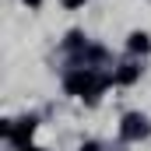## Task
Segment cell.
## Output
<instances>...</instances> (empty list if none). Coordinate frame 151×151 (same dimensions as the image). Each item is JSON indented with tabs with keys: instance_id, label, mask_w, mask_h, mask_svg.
<instances>
[{
	"instance_id": "cell-1",
	"label": "cell",
	"mask_w": 151,
	"mask_h": 151,
	"mask_svg": "<svg viewBox=\"0 0 151 151\" xmlns=\"http://www.w3.org/2000/svg\"><path fill=\"white\" fill-rule=\"evenodd\" d=\"M148 116L141 113H127L123 116V123H119V137L123 141H141V137H148Z\"/></svg>"
},
{
	"instance_id": "cell-2",
	"label": "cell",
	"mask_w": 151,
	"mask_h": 151,
	"mask_svg": "<svg viewBox=\"0 0 151 151\" xmlns=\"http://www.w3.org/2000/svg\"><path fill=\"white\" fill-rule=\"evenodd\" d=\"M32 134H35V116H25V119H11V134H7V141L14 144L18 151L28 148V141H32Z\"/></svg>"
},
{
	"instance_id": "cell-3",
	"label": "cell",
	"mask_w": 151,
	"mask_h": 151,
	"mask_svg": "<svg viewBox=\"0 0 151 151\" xmlns=\"http://www.w3.org/2000/svg\"><path fill=\"white\" fill-rule=\"evenodd\" d=\"M137 77H141V67H137V63H123V67L113 74V81L116 84H134Z\"/></svg>"
},
{
	"instance_id": "cell-4",
	"label": "cell",
	"mask_w": 151,
	"mask_h": 151,
	"mask_svg": "<svg viewBox=\"0 0 151 151\" xmlns=\"http://www.w3.org/2000/svg\"><path fill=\"white\" fill-rule=\"evenodd\" d=\"M127 49H130V53H148V49H151L148 32H130V39H127Z\"/></svg>"
},
{
	"instance_id": "cell-5",
	"label": "cell",
	"mask_w": 151,
	"mask_h": 151,
	"mask_svg": "<svg viewBox=\"0 0 151 151\" xmlns=\"http://www.w3.org/2000/svg\"><path fill=\"white\" fill-rule=\"evenodd\" d=\"M63 46H67V49H77V46H84V32H67V39H63Z\"/></svg>"
},
{
	"instance_id": "cell-6",
	"label": "cell",
	"mask_w": 151,
	"mask_h": 151,
	"mask_svg": "<svg viewBox=\"0 0 151 151\" xmlns=\"http://www.w3.org/2000/svg\"><path fill=\"white\" fill-rule=\"evenodd\" d=\"M84 4H88V0H63V7H67V11H77V7H84Z\"/></svg>"
},
{
	"instance_id": "cell-7",
	"label": "cell",
	"mask_w": 151,
	"mask_h": 151,
	"mask_svg": "<svg viewBox=\"0 0 151 151\" xmlns=\"http://www.w3.org/2000/svg\"><path fill=\"white\" fill-rule=\"evenodd\" d=\"M81 151H102V148H99L95 141H88V144H81Z\"/></svg>"
},
{
	"instance_id": "cell-8",
	"label": "cell",
	"mask_w": 151,
	"mask_h": 151,
	"mask_svg": "<svg viewBox=\"0 0 151 151\" xmlns=\"http://www.w3.org/2000/svg\"><path fill=\"white\" fill-rule=\"evenodd\" d=\"M25 4H28V7H39V4H42V0H25Z\"/></svg>"
},
{
	"instance_id": "cell-9",
	"label": "cell",
	"mask_w": 151,
	"mask_h": 151,
	"mask_svg": "<svg viewBox=\"0 0 151 151\" xmlns=\"http://www.w3.org/2000/svg\"><path fill=\"white\" fill-rule=\"evenodd\" d=\"M25 151H42V148H25Z\"/></svg>"
}]
</instances>
